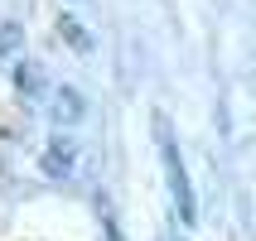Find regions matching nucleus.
Here are the masks:
<instances>
[{
    "mask_svg": "<svg viewBox=\"0 0 256 241\" xmlns=\"http://www.w3.org/2000/svg\"><path fill=\"white\" fill-rule=\"evenodd\" d=\"M155 145H160V164H164V184H170V198H174V217L194 227L198 222V198H194V184H188V169H184V155H179V140L170 130V116L155 111Z\"/></svg>",
    "mask_w": 256,
    "mask_h": 241,
    "instance_id": "f257e3e1",
    "label": "nucleus"
},
{
    "mask_svg": "<svg viewBox=\"0 0 256 241\" xmlns=\"http://www.w3.org/2000/svg\"><path fill=\"white\" fill-rule=\"evenodd\" d=\"M72 169H78V145L58 130L54 140L44 145V174L48 179H72Z\"/></svg>",
    "mask_w": 256,
    "mask_h": 241,
    "instance_id": "f03ea898",
    "label": "nucleus"
},
{
    "mask_svg": "<svg viewBox=\"0 0 256 241\" xmlns=\"http://www.w3.org/2000/svg\"><path fill=\"white\" fill-rule=\"evenodd\" d=\"M78 116H82V97H78L72 87H63V92L54 97V121H58V126H72Z\"/></svg>",
    "mask_w": 256,
    "mask_h": 241,
    "instance_id": "7ed1b4c3",
    "label": "nucleus"
},
{
    "mask_svg": "<svg viewBox=\"0 0 256 241\" xmlns=\"http://www.w3.org/2000/svg\"><path fill=\"white\" fill-rule=\"evenodd\" d=\"M58 34H63V43H72L78 53H92V34H87L72 14H58Z\"/></svg>",
    "mask_w": 256,
    "mask_h": 241,
    "instance_id": "20e7f679",
    "label": "nucleus"
},
{
    "mask_svg": "<svg viewBox=\"0 0 256 241\" xmlns=\"http://www.w3.org/2000/svg\"><path fill=\"white\" fill-rule=\"evenodd\" d=\"M14 87H20V97H44V72L34 68V63H20V68H14Z\"/></svg>",
    "mask_w": 256,
    "mask_h": 241,
    "instance_id": "39448f33",
    "label": "nucleus"
},
{
    "mask_svg": "<svg viewBox=\"0 0 256 241\" xmlns=\"http://www.w3.org/2000/svg\"><path fill=\"white\" fill-rule=\"evenodd\" d=\"M20 43H24V29L14 24H0V58H20Z\"/></svg>",
    "mask_w": 256,
    "mask_h": 241,
    "instance_id": "423d86ee",
    "label": "nucleus"
},
{
    "mask_svg": "<svg viewBox=\"0 0 256 241\" xmlns=\"http://www.w3.org/2000/svg\"><path fill=\"white\" fill-rule=\"evenodd\" d=\"M160 241H179V237H160Z\"/></svg>",
    "mask_w": 256,
    "mask_h": 241,
    "instance_id": "0eeeda50",
    "label": "nucleus"
}]
</instances>
